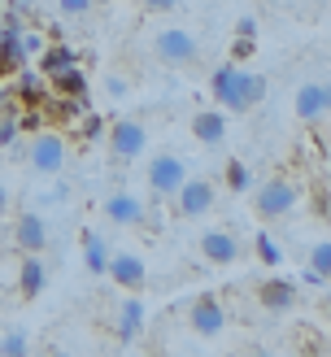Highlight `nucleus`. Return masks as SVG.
Segmentation results:
<instances>
[{"instance_id": "f257e3e1", "label": "nucleus", "mask_w": 331, "mask_h": 357, "mask_svg": "<svg viewBox=\"0 0 331 357\" xmlns=\"http://www.w3.org/2000/svg\"><path fill=\"white\" fill-rule=\"evenodd\" d=\"M214 100L222 105L226 114H244L253 109V105H261V96H266V75H253V70H240V66H218L214 70Z\"/></svg>"}, {"instance_id": "f03ea898", "label": "nucleus", "mask_w": 331, "mask_h": 357, "mask_svg": "<svg viewBox=\"0 0 331 357\" xmlns=\"http://www.w3.org/2000/svg\"><path fill=\"white\" fill-rule=\"evenodd\" d=\"M296 201H301V188H296L288 174H270V178H261L257 192H253V209H257V218H261V222H279V218H288V213L296 209Z\"/></svg>"}, {"instance_id": "7ed1b4c3", "label": "nucleus", "mask_w": 331, "mask_h": 357, "mask_svg": "<svg viewBox=\"0 0 331 357\" xmlns=\"http://www.w3.org/2000/svg\"><path fill=\"white\" fill-rule=\"evenodd\" d=\"M153 57L170 70H183V66L201 61V44H197V35L183 31V26H162L153 35Z\"/></svg>"}, {"instance_id": "20e7f679", "label": "nucleus", "mask_w": 331, "mask_h": 357, "mask_svg": "<svg viewBox=\"0 0 331 357\" xmlns=\"http://www.w3.org/2000/svg\"><path fill=\"white\" fill-rule=\"evenodd\" d=\"M26 166L35 174H61L66 170V139L44 127V131H35V139L26 144Z\"/></svg>"}, {"instance_id": "39448f33", "label": "nucleus", "mask_w": 331, "mask_h": 357, "mask_svg": "<svg viewBox=\"0 0 331 357\" xmlns=\"http://www.w3.org/2000/svg\"><path fill=\"white\" fill-rule=\"evenodd\" d=\"M109 153L118 157V162H135V157L148 153V131L139 118H118L109 127Z\"/></svg>"}, {"instance_id": "423d86ee", "label": "nucleus", "mask_w": 331, "mask_h": 357, "mask_svg": "<svg viewBox=\"0 0 331 357\" xmlns=\"http://www.w3.org/2000/svg\"><path fill=\"white\" fill-rule=\"evenodd\" d=\"M218 201V188H214V178H201V174H192L179 183V192H174V209L183 213V218H201V213H209Z\"/></svg>"}, {"instance_id": "0eeeda50", "label": "nucleus", "mask_w": 331, "mask_h": 357, "mask_svg": "<svg viewBox=\"0 0 331 357\" xmlns=\"http://www.w3.org/2000/svg\"><path fill=\"white\" fill-rule=\"evenodd\" d=\"M105 275H114V283L122 292H144L148 288V266L139 253H131V248H118V253H109V271Z\"/></svg>"}, {"instance_id": "6e6552de", "label": "nucleus", "mask_w": 331, "mask_h": 357, "mask_svg": "<svg viewBox=\"0 0 331 357\" xmlns=\"http://www.w3.org/2000/svg\"><path fill=\"white\" fill-rule=\"evenodd\" d=\"M183 178H187L183 157H174V153H153V157H148V188H153L157 196H174Z\"/></svg>"}, {"instance_id": "1a4fd4ad", "label": "nucleus", "mask_w": 331, "mask_h": 357, "mask_svg": "<svg viewBox=\"0 0 331 357\" xmlns=\"http://www.w3.org/2000/svg\"><path fill=\"white\" fill-rule=\"evenodd\" d=\"M187 327L197 335H205V340H214V335L226 331V305L218 296H197L192 310H187Z\"/></svg>"}, {"instance_id": "9d476101", "label": "nucleus", "mask_w": 331, "mask_h": 357, "mask_svg": "<svg viewBox=\"0 0 331 357\" xmlns=\"http://www.w3.org/2000/svg\"><path fill=\"white\" fill-rule=\"evenodd\" d=\"M48 240H52V231H48V218L40 209H26V213L13 218V244L22 248V253H44Z\"/></svg>"}, {"instance_id": "9b49d317", "label": "nucleus", "mask_w": 331, "mask_h": 357, "mask_svg": "<svg viewBox=\"0 0 331 357\" xmlns=\"http://www.w3.org/2000/svg\"><path fill=\"white\" fill-rule=\"evenodd\" d=\"M253 301L266 314H292L301 305V292H296V283H288V279H261L253 288Z\"/></svg>"}, {"instance_id": "f8f14e48", "label": "nucleus", "mask_w": 331, "mask_h": 357, "mask_svg": "<svg viewBox=\"0 0 331 357\" xmlns=\"http://www.w3.org/2000/svg\"><path fill=\"white\" fill-rule=\"evenodd\" d=\"M197 248H201V257H205L209 266H231V261H240V240L231 236V231H222V227L201 231Z\"/></svg>"}, {"instance_id": "ddd939ff", "label": "nucleus", "mask_w": 331, "mask_h": 357, "mask_svg": "<svg viewBox=\"0 0 331 357\" xmlns=\"http://www.w3.org/2000/svg\"><path fill=\"white\" fill-rule=\"evenodd\" d=\"M105 218H109L114 227H148V205L139 201V196L131 192H114L109 201H105Z\"/></svg>"}, {"instance_id": "4468645a", "label": "nucleus", "mask_w": 331, "mask_h": 357, "mask_svg": "<svg viewBox=\"0 0 331 357\" xmlns=\"http://www.w3.org/2000/svg\"><path fill=\"white\" fill-rule=\"evenodd\" d=\"M187 127H192V139H197V144H222L226 139V109L222 105H214V109H197Z\"/></svg>"}, {"instance_id": "2eb2a0df", "label": "nucleus", "mask_w": 331, "mask_h": 357, "mask_svg": "<svg viewBox=\"0 0 331 357\" xmlns=\"http://www.w3.org/2000/svg\"><path fill=\"white\" fill-rule=\"evenodd\" d=\"M44 283H48V266L40 261V253H26L22 266H17V296L35 301V296L44 292Z\"/></svg>"}, {"instance_id": "dca6fc26", "label": "nucleus", "mask_w": 331, "mask_h": 357, "mask_svg": "<svg viewBox=\"0 0 331 357\" xmlns=\"http://www.w3.org/2000/svg\"><path fill=\"white\" fill-rule=\"evenodd\" d=\"M292 109H296V118H301V122L318 127V122L327 118V109H323V87L318 83H301L292 92Z\"/></svg>"}, {"instance_id": "f3484780", "label": "nucleus", "mask_w": 331, "mask_h": 357, "mask_svg": "<svg viewBox=\"0 0 331 357\" xmlns=\"http://www.w3.org/2000/svg\"><path fill=\"white\" fill-rule=\"evenodd\" d=\"M139 331H144V305H139V301H122V305H118L114 335H118L122 344H131V340H139Z\"/></svg>"}, {"instance_id": "a211bd4d", "label": "nucleus", "mask_w": 331, "mask_h": 357, "mask_svg": "<svg viewBox=\"0 0 331 357\" xmlns=\"http://www.w3.org/2000/svg\"><path fill=\"white\" fill-rule=\"evenodd\" d=\"M48 92H57V96H70V100H87V75L79 66H70V70H57V75H48Z\"/></svg>"}, {"instance_id": "6ab92c4d", "label": "nucleus", "mask_w": 331, "mask_h": 357, "mask_svg": "<svg viewBox=\"0 0 331 357\" xmlns=\"http://www.w3.org/2000/svg\"><path fill=\"white\" fill-rule=\"evenodd\" d=\"M83 266H87V275H105L109 271V244H105L100 231H83Z\"/></svg>"}, {"instance_id": "aec40b11", "label": "nucleus", "mask_w": 331, "mask_h": 357, "mask_svg": "<svg viewBox=\"0 0 331 357\" xmlns=\"http://www.w3.org/2000/svg\"><path fill=\"white\" fill-rule=\"evenodd\" d=\"M0 57H5L13 70H22L31 57H26V48H22V22H13V17H9V22L5 26H0Z\"/></svg>"}, {"instance_id": "412c9836", "label": "nucleus", "mask_w": 331, "mask_h": 357, "mask_svg": "<svg viewBox=\"0 0 331 357\" xmlns=\"http://www.w3.org/2000/svg\"><path fill=\"white\" fill-rule=\"evenodd\" d=\"M83 57L75 48H66V44H57V40H48L44 44V52H40V75L48 79V75H57V70H70V66H79Z\"/></svg>"}, {"instance_id": "4be33fe9", "label": "nucleus", "mask_w": 331, "mask_h": 357, "mask_svg": "<svg viewBox=\"0 0 331 357\" xmlns=\"http://www.w3.org/2000/svg\"><path fill=\"white\" fill-rule=\"evenodd\" d=\"M305 271H309V279L331 283V240H314L305 248Z\"/></svg>"}, {"instance_id": "5701e85b", "label": "nucleus", "mask_w": 331, "mask_h": 357, "mask_svg": "<svg viewBox=\"0 0 331 357\" xmlns=\"http://www.w3.org/2000/svg\"><path fill=\"white\" fill-rule=\"evenodd\" d=\"M44 96H48L44 75H17V105H40Z\"/></svg>"}, {"instance_id": "b1692460", "label": "nucleus", "mask_w": 331, "mask_h": 357, "mask_svg": "<svg viewBox=\"0 0 331 357\" xmlns=\"http://www.w3.org/2000/svg\"><path fill=\"white\" fill-rule=\"evenodd\" d=\"M75 135L83 139V144H92V139H100V135H105V118H100V114H92V109L79 114V118H75Z\"/></svg>"}, {"instance_id": "393cba45", "label": "nucleus", "mask_w": 331, "mask_h": 357, "mask_svg": "<svg viewBox=\"0 0 331 357\" xmlns=\"http://www.w3.org/2000/svg\"><path fill=\"white\" fill-rule=\"evenodd\" d=\"M296 349L301 353H331V340H323L314 327H296Z\"/></svg>"}, {"instance_id": "a878e982", "label": "nucleus", "mask_w": 331, "mask_h": 357, "mask_svg": "<svg viewBox=\"0 0 331 357\" xmlns=\"http://www.w3.org/2000/svg\"><path fill=\"white\" fill-rule=\"evenodd\" d=\"M253 248H257V257L266 261V266H284V253L275 248V240H270V236H257V240H253Z\"/></svg>"}, {"instance_id": "bb28decb", "label": "nucleus", "mask_w": 331, "mask_h": 357, "mask_svg": "<svg viewBox=\"0 0 331 357\" xmlns=\"http://www.w3.org/2000/svg\"><path fill=\"white\" fill-rule=\"evenodd\" d=\"M17 131H22V127H17V114L5 109V118H0V149H9L13 139H17Z\"/></svg>"}, {"instance_id": "cd10ccee", "label": "nucleus", "mask_w": 331, "mask_h": 357, "mask_svg": "<svg viewBox=\"0 0 331 357\" xmlns=\"http://www.w3.org/2000/svg\"><path fill=\"white\" fill-rule=\"evenodd\" d=\"M0 353H5V357H22L26 353V335L22 331H9L5 340H0Z\"/></svg>"}, {"instance_id": "c85d7f7f", "label": "nucleus", "mask_w": 331, "mask_h": 357, "mask_svg": "<svg viewBox=\"0 0 331 357\" xmlns=\"http://www.w3.org/2000/svg\"><path fill=\"white\" fill-rule=\"evenodd\" d=\"M92 5H96V0H57V9L66 17H87V13H92Z\"/></svg>"}, {"instance_id": "c756f323", "label": "nucleus", "mask_w": 331, "mask_h": 357, "mask_svg": "<svg viewBox=\"0 0 331 357\" xmlns=\"http://www.w3.org/2000/svg\"><path fill=\"white\" fill-rule=\"evenodd\" d=\"M226 183H231L236 192H244V188H249V170H244L240 162H231V166H226Z\"/></svg>"}, {"instance_id": "7c9ffc66", "label": "nucleus", "mask_w": 331, "mask_h": 357, "mask_svg": "<svg viewBox=\"0 0 331 357\" xmlns=\"http://www.w3.org/2000/svg\"><path fill=\"white\" fill-rule=\"evenodd\" d=\"M35 13V0H9V17L13 22H22V17H31Z\"/></svg>"}, {"instance_id": "2f4dec72", "label": "nucleus", "mask_w": 331, "mask_h": 357, "mask_svg": "<svg viewBox=\"0 0 331 357\" xmlns=\"http://www.w3.org/2000/svg\"><path fill=\"white\" fill-rule=\"evenodd\" d=\"M253 52H257V44H253V40H244V35H240V40H236V48H231V57H236V61H249Z\"/></svg>"}, {"instance_id": "473e14b6", "label": "nucleus", "mask_w": 331, "mask_h": 357, "mask_svg": "<svg viewBox=\"0 0 331 357\" xmlns=\"http://www.w3.org/2000/svg\"><path fill=\"white\" fill-rule=\"evenodd\" d=\"M105 92H109V96H118V100H122V96H127V92H131V83H127V79H118V75H114L109 83H105Z\"/></svg>"}, {"instance_id": "72a5a7b5", "label": "nucleus", "mask_w": 331, "mask_h": 357, "mask_svg": "<svg viewBox=\"0 0 331 357\" xmlns=\"http://www.w3.org/2000/svg\"><path fill=\"white\" fill-rule=\"evenodd\" d=\"M174 5H179V0H144V9H148V13H170Z\"/></svg>"}, {"instance_id": "f704fd0d", "label": "nucleus", "mask_w": 331, "mask_h": 357, "mask_svg": "<svg viewBox=\"0 0 331 357\" xmlns=\"http://www.w3.org/2000/svg\"><path fill=\"white\" fill-rule=\"evenodd\" d=\"M240 35H244V40H253V35H257V22H253V17H240V26H236Z\"/></svg>"}, {"instance_id": "c9c22d12", "label": "nucleus", "mask_w": 331, "mask_h": 357, "mask_svg": "<svg viewBox=\"0 0 331 357\" xmlns=\"http://www.w3.org/2000/svg\"><path fill=\"white\" fill-rule=\"evenodd\" d=\"M318 87H323V109H327V114H331V79H323V83H318Z\"/></svg>"}, {"instance_id": "e433bc0d", "label": "nucleus", "mask_w": 331, "mask_h": 357, "mask_svg": "<svg viewBox=\"0 0 331 357\" xmlns=\"http://www.w3.org/2000/svg\"><path fill=\"white\" fill-rule=\"evenodd\" d=\"M318 144H323V153L331 157V127H327V131H318Z\"/></svg>"}, {"instance_id": "4c0bfd02", "label": "nucleus", "mask_w": 331, "mask_h": 357, "mask_svg": "<svg viewBox=\"0 0 331 357\" xmlns=\"http://www.w3.org/2000/svg\"><path fill=\"white\" fill-rule=\"evenodd\" d=\"M5 209H9V192H5V188H0V213H5Z\"/></svg>"}, {"instance_id": "58836bf2", "label": "nucleus", "mask_w": 331, "mask_h": 357, "mask_svg": "<svg viewBox=\"0 0 331 357\" xmlns=\"http://www.w3.org/2000/svg\"><path fill=\"white\" fill-rule=\"evenodd\" d=\"M96 5H114V0H96Z\"/></svg>"}]
</instances>
